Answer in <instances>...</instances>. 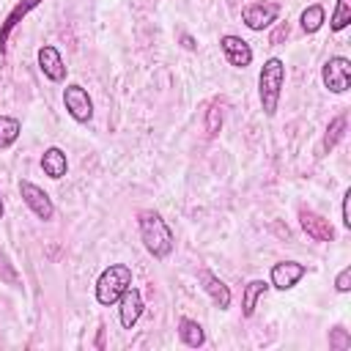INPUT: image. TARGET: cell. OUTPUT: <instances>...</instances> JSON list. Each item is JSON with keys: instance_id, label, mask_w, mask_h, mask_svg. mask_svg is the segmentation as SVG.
I'll use <instances>...</instances> for the list:
<instances>
[{"instance_id": "1", "label": "cell", "mask_w": 351, "mask_h": 351, "mask_svg": "<svg viewBox=\"0 0 351 351\" xmlns=\"http://www.w3.org/2000/svg\"><path fill=\"white\" fill-rule=\"evenodd\" d=\"M137 228H140L143 247H145L156 261L170 258V252H173V247H176V236H173L170 225L162 219L159 211H154V208L140 211V214H137Z\"/></svg>"}, {"instance_id": "2", "label": "cell", "mask_w": 351, "mask_h": 351, "mask_svg": "<svg viewBox=\"0 0 351 351\" xmlns=\"http://www.w3.org/2000/svg\"><path fill=\"white\" fill-rule=\"evenodd\" d=\"M282 85H285V63L280 58H269L258 74V96H261V107L266 118H274L280 107Z\"/></svg>"}, {"instance_id": "3", "label": "cell", "mask_w": 351, "mask_h": 351, "mask_svg": "<svg viewBox=\"0 0 351 351\" xmlns=\"http://www.w3.org/2000/svg\"><path fill=\"white\" fill-rule=\"evenodd\" d=\"M129 285H132V269L126 263H110L96 280V302L110 307L123 296Z\"/></svg>"}, {"instance_id": "4", "label": "cell", "mask_w": 351, "mask_h": 351, "mask_svg": "<svg viewBox=\"0 0 351 351\" xmlns=\"http://www.w3.org/2000/svg\"><path fill=\"white\" fill-rule=\"evenodd\" d=\"M321 80L326 85V90L332 93H346L348 85H351V60L343 58V55H335L324 63L321 69Z\"/></svg>"}, {"instance_id": "5", "label": "cell", "mask_w": 351, "mask_h": 351, "mask_svg": "<svg viewBox=\"0 0 351 351\" xmlns=\"http://www.w3.org/2000/svg\"><path fill=\"white\" fill-rule=\"evenodd\" d=\"M63 107H66V112L77 123H88L93 118V101H90L88 90L82 85H77V82H71V85L63 88Z\"/></svg>"}, {"instance_id": "6", "label": "cell", "mask_w": 351, "mask_h": 351, "mask_svg": "<svg viewBox=\"0 0 351 351\" xmlns=\"http://www.w3.org/2000/svg\"><path fill=\"white\" fill-rule=\"evenodd\" d=\"M19 195H22V200H25V206L38 217V219H52L55 217V206H52V197L41 189V186H36L33 181H19Z\"/></svg>"}, {"instance_id": "7", "label": "cell", "mask_w": 351, "mask_h": 351, "mask_svg": "<svg viewBox=\"0 0 351 351\" xmlns=\"http://www.w3.org/2000/svg\"><path fill=\"white\" fill-rule=\"evenodd\" d=\"M277 16H280V3H274V0L250 3V5H244V11H241V19H244V25H247L250 30H263V27L274 25Z\"/></svg>"}, {"instance_id": "8", "label": "cell", "mask_w": 351, "mask_h": 351, "mask_svg": "<svg viewBox=\"0 0 351 351\" xmlns=\"http://www.w3.org/2000/svg\"><path fill=\"white\" fill-rule=\"evenodd\" d=\"M219 49H222L225 60H228L230 66H236V69H247V66L252 63V47H250L241 36H233V33L222 36V38H219Z\"/></svg>"}, {"instance_id": "9", "label": "cell", "mask_w": 351, "mask_h": 351, "mask_svg": "<svg viewBox=\"0 0 351 351\" xmlns=\"http://www.w3.org/2000/svg\"><path fill=\"white\" fill-rule=\"evenodd\" d=\"M304 274H307V266H304V263H299V261H280V263L271 266L269 280H271V288L288 291V288H293Z\"/></svg>"}, {"instance_id": "10", "label": "cell", "mask_w": 351, "mask_h": 351, "mask_svg": "<svg viewBox=\"0 0 351 351\" xmlns=\"http://www.w3.org/2000/svg\"><path fill=\"white\" fill-rule=\"evenodd\" d=\"M299 225L302 230L313 239V241H332L335 239V228L329 219H324L321 214H315L313 208H299Z\"/></svg>"}, {"instance_id": "11", "label": "cell", "mask_w": 351, "mask_h": 351, "mask_svg": "<svg viewBox=\"0 0 351 351\" xmlns=\"http://www.w3.org/2000/svg\"><path fill=\"white\" fill-rule=\"evenodd\" d=\"M38 69L49 82H63L66 80V63H63L58 47H52V44L38 47Z\"/></svg>"}, {"instance_id": "12", "label": "cell", "mask_w": 351, "mask_h": 351, "mask_svg": "<svg viewBox=\"0 0 351 351\" xmlns=\"http://www.w3.org/2000/svg\"><path fill=\"white\" fill-rule=\"evenodd\" d=\"M118 318H121V326L123 329H132L137 321H140V315H143V293L137 291V288H126L123 291V296L118 299Z\"/></svg>"}, {"instance_id": "13", "label": "cell", "mask_w": 351, "mask_h": 351, "mask_svg": "<svg viewBox=\"0 0 351 351\" xmlns=\"http://www.w3.org/2000/svg\"><path fill=\"white\" fill-rule=\"evenodd\" d=\"M41 0H19L11 11H8V16H5V22L0 25V55H5L8 52V38H11V33H14V27L38 5Z\"/></svg>"}, {"instance_id": "14", "label": "cell", "mask_w": 351, "mask_h": 351, "mask_svg": "<svg viewBox=\"0 0 351 351\" xmlns=\"http://www.w3.org/2000/svg\"><path fill=\"white\" fill-rule=\"evenodd\" d=\"M200 282H203V291L211 296V302H214L219 310H228V307H230V288H228L214 271L203 269V271H200Z\"/></svg>"}, {"instance_id": "15", "label": "cell", "mask_w": 351, "mask_h": 351, "mask_svg": "<svg viewBox=\"0 0 351 351\" xmlns=\"http://www.w3.org/2000/svg\"><path fill=\"white\" fill-rule=\"evenodd\" d=\"M41 170L49 176V178H63L66 176V170H69V159H66V154L58 148V145H52V148H47L44 154H41Z\"/></svg>"}, {"instance_id": "16", "label": "cell", "mask_w": 351, "mask_h": 351, "mask_svg": "<svg viewBox=\"0 0 351 351\" xmlns=\"http://www.w3.org/2000/svg\"><path fill=\"white\" fill-rule=\"evenodd\" d=\"M346 126H348V118H346V115H335V118L329 121L326 134H324V140H321V145H318V156H326V154H329V151L343 140Z\"/></svg>"}, {"instance_id": "17", "label": "cell", "mask_w": 351, "mask_h": 351, "mask_svg": "<svg viewBox=\"0 0 351 351\" xmlns=\"http://www.w3.org/2000/svg\"><path fill=\"white\" fill-rule=\"evenodd\" d=\"M266 291H269V282H263V280H250L244 285V293H241V313H244V318H250L255 313V304H258L261 296H266Z\"/></svg>"}, {"instance_id": "18", "label": "cell", "mask_w": 351, "mask_h": 351, "mask_svg": "<svg viewBox=\"0 0 351 351\" xmlns=\"http://www.w3.org/2000/svg\"><path fill=\"white\" fill-rule=\"evenodd\" d=\"M178 337H181V343L189 346V348H200V346L206 343L203 326H200L197 321H192V318H181V321H178Z\"/></svg>"}, {"instance_id": "19", "label": "cell", "mask_w": 351, "mask_h": 351, "mask_svg": "<svg viewBox=\"0 0 351 351\" xmlns=\"http://www.w3.org/2000/svg\"><path fill=\"white\" fill-rule=\"evenodd\" d=\"M19 132H22V123H19V118H11V115H0V151L11 148V145L19 140Z\"/></svg>"}, {"instance_id": "20", "label": "cell", "mask_w": 351, "mask_h": 351, "mask_svg": "<svg viewBox=\"0 0 351 351\" xmlns=\"http://www.w3.org/2000/svg\"><path fill=\"white\" fill-rule=\"evenodd\" d=\"M302 30L304 33H315V30H321V25L326 22V11H324V5L321 3H313V5H307L304 11H302Z\"/></svg>"}, {"instance_id": "21", "label": "cell", "mask_w": 351, "mask_h": 351, "mask_svg": "<svg viewBox=\"0 0 351 351\" xmlns=\"http://www.w3.org/2000/svg\"><path fill=\"white\" fill-rule=\"evenodd\" d=\"M348 22H351V0H337V8H335V14H332L329 27H332L335 33H340L343 27H348Z\"/></svg>"}, {"instance_id": "22", "label": "cell", "mask_w": 351, "mask_h": 351, "mask_svg": "<svg viewBox=\"0 0 351 351\" xmlns=\"http://www.w3.org/2000/svg\"><path fill=\"white\" fill-rule=\"evenodd\" d=\"M222 129V101H211L208 112H206V132L208 137H217Z\"/></svg>"}, {"instance_id": "23", "label": "cell", "mask_w": 351, "mask_h": 351, "mask_svg": "<svg viewBox=\"0 0 351 351\" xmlns=\"http://www.w3.org/2000/svg\"><path fill=\"white\" fill-rule=\"evenodd\" d=\"M329 348H335V351H346V348H351V335H348L343 326L329 329Z\"/></svg>"}, {"instance_id": "24", "label": "cell", "mask_w": 351, "mask_h": 351, "mask_svg": "<svg viewBox=\"0 0 351 351\" xmlns=\"http://www.w3.org/2000/svg\"><path fill=\"white\" fill-rule=\"evenodd\" d=\"M0 280L3 282H8V285H19V274H16V269H14V263H11V258L0 250Z\"/></svg>"}, {"instance_id": "25", "label": "cell", "mask_w": 351, "mask_h": 351, "mask_svg": "<svg viewBox=\"0 0 351 351\" xmlns=\"http://www.w3.org/2000/svg\"><path fill=\"white\" fill-rule=\"evenodd\" d=\"M335 288H337V293H348V291H351V266H346V269L335 277Z\"/></svg>"}, {"instance_id": "26", "label": "cell", "mask_w": 351, "mask_h": 351, "mask_svg": "<svg viewBox=\"0 0 351 351\" xmlns=\"http://www.w3.org/2000/svg\"><path fill=\"white\" fill-rule=\"evenodd\" d=\"M348 200H351V189L343 192V228H351V214H348Z\"/></svg>"}, {"instance_id": "27", "label": "cell", "mask_w": 351, "mask_h": 351, "mask_svg": "<svg viewBox=\"0 0 351 351\" xmlns=\"http://www.w3.org/2000/svg\"><path fill=\"white\" fill-rule=\"evenodd\" d=\"M282 38H288V22H280L277 30L271 33V44H280Z\"/></svg>"}, {"instance_id": "28", "label": "cell", "mask_w": 351, "mask_h": 351, "mask_svg": "<svg viewBox=\"0 0 351 351\" xmlns=\"http://www.w3.org/2000/svg\"><path fill=\"white\" fill-rule=\"evenodd\" d=\"M181 41H184V47H186V49H195V41H192V36H181Z\"/></svg>"}, {"instance_id": "29", "label": "cell", "mask_w": 351, "mask_h": 351, "mask_svg": "<svg viewBox=\"0 0 351 351\" xmlns=\"http://www.w3.org/2000/svg\"><path fill=\"white\" fill-rule=\"evenodd\" d=\"M0 219H3V197H0Z\"/></svg>"}]
</instances>
